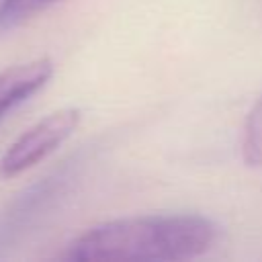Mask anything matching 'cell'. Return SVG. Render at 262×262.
I'll return each mask as SVG.
<instances>
[{"label": "cell", "mask_w": 262, "mask_h": 262, "mask_svg": "<svg viewBox=\"0 0 262 262\" xmlns=\"http://www.w3.org/2000/svg\"><path fill=\"white\" fill-rule=\"evenodd\" d=\"M242 151H244V160L250 166H262V98L248 115Z\"/></svg>", "instance_id": "5b68a950"}, {"label": "cell", "mask_w": 262, "mask_h": 262, "mask_svg": "<svg viewBox=\"0 0 262 262\" xmlns=\"http://www.w3.org/2000/svg\"><path fill=\"white\" fill-rule=\"evenodd\" d=\"M57 0H0V33L12 31Z\"/></svg>", "instance_id": "277c9868"}, {"label": "cell", "mask_w": 262, "mask_h": 262, "mask_svg": "<svg viewBox=\"0 0 262 262\" xmlns=\"http://www.w3.org/2000/svg\"><path fill=\"white\" fill-rule=\"evenodd\" d=\"M78 123V108H59L43 117L8 145L0 160V174L4 178H12L37 166L76 131Z\"/></svg>", "instance_id": "7a4b0ae2"}, {"label": "cell", "mask_w": 262, "mask_h": 262, "mask_svg": "<svg viewBox=\"0 0 262 262\" xmlns=\"http://www.w3.org/2000/svg\"><path fill=\"white\" fill-rule=\"evenodd\" d=\"M217 239V225L201 215H143L115 219L84 231L68 260H188Z\"/></svg>", "instance_id": "6da1fadb"}, {"label": "cell", "mask_w": 262, "mask_h": 262, "mask_svg": "<svg viewBox=\"0 0 262 262\" xmlns=\"http://www.w3.org/2000/svg\"><path fill=\"white\" fill-rule=\"evenodd\" d=\"M53 74V63L47 57H37L25 63L10 66L0 72V121L29 96H33Z\"/></svg>", "instance_id": "3957f363"}]
</instances>
